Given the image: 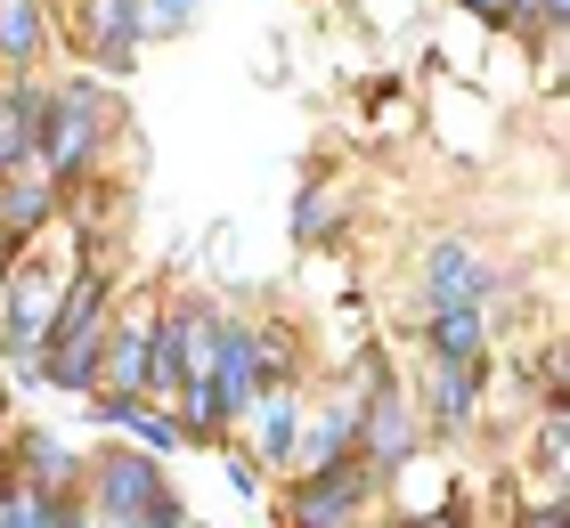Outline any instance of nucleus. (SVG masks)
Segmentation results:
<instances>
[{"instance_id":"nucleus-1","label":"nucleus","mask_w":570,"mask_h":528,"mask_svg":"<svg viewBox=\"0 0 570 528\" xmlns=\"http://www.w3.org/2000/svg\"><path fill=\"white\" fill-rule=\"evenodd\" d=\"M107 82H58V90H33V171L41 179H82L107 147Z\"/></svg>"},{"instance_id":"nucleus-7","label":"nucleus","mask_w":570,"mask_h":528,"mask_svg":"<svg viewBox=\"0 0 570 528\" xmlns=\"http://www.w3.org/2000/svg\"><path fill=\"white\" fill-rule=\"evenodd\" d=\"M73 41L107 82H122L139 66V0H73Z\"/></svg>"},{"instance_id":"nucleus-10","label":"nucleus","mask_w":570,"mask_h":528,"mask_svg":"<svg viewBox=\"0 0 570 528\" xmlns=\"http://www.w3.org/2000/svg\"><path fill=\"white\" fill-rule=\"evenodd\" d=\"M147 341H155V317H107V341H98V390L147 399Z\"/></svg>"},{"instance_id":"nucleus-8","label":"nucleus","mask_w":570,"mask_h":528,"mask_svg":"<svg viewBox=\"0 0 570 528\" xmlns=\"http://www.w3.org/2000/svg\"><path fill=\"white\" fill-rule=\"evenodd\" d=\"M498 293H505V277L481 269L473 245H456V236L424 245V301L432 309H481V301H498Z\"/></svg>"},{"instance_id":"nucleus-13","label":"nucleus","mask_w":570,"mask_h":528,"mask_svg":"<svg viewBox=\"0 0 570 528\" xmlns=\"http://www.w3.org/2000/svg\"><path fill=\"white\" fill-rule=\"evenodd\" d=\"M33 163V82H0V179Z\"/></svg>"},{"instance_id":"nucleus-5","label":"nucleus","mask_w":570,"mask_h":528,"mask_svg":"<svg viewBox=\"0 0 570 528\" xmlns=\"http://www.w3.org/2000/svg\"><path fill=\"white\" fill-rule=\"evenodd\" d=\"M375 480H383V471L358 464V456L326 464V471H302L294 496H285V528H343V520H358L367 496H375Z\"/></svg>"},{"instance_id":"nucleus-12","label":"nucleus","mask_w":570,"mask_h":528,"mask_svg":"<svg viewBox=\"0 0 570 528\" xmlns=\"http://www.w3.org/2000/svg\"><path fill=\"white\" fill-rule=\"evenodd\" d=\"M17 480L41 488V496H73L82 488V456H73L66 439H49V431H24L17 439Z\"/></svg>"},{"instance_id":"nucleus-18","label":"nucleus","mask_w":570,"mask_h":528,"mask_svg":"<svg viewBox=\"0 0 570 528\" xmlns=\"http://www.w3.org/2000/svg\"><path fill=\"white\" fill-rule=\"evenodd\" d=\"M334 228V196L326 188H302L294 196V245H309V236H326Z\"/></svg>"},{"instance_id":"nucleus-2","label":"nucleus","mask_w":570,"mask_h":528,"mask_svg":"<svg viewBox=\"0 0 570 528\" xmlns=\"http://www.w3.org/2000/svg\"><path fill=\"white\" fill-rule=\"evenodd\" d=\"M66 277H73V260L58 245L17 252V269H9V293H0V350H9L24 375H33V358L49 341V317H58V301H66Z\"/></svg>"},{"instance_id":"nucleus-23","label":"nucleus","mask_w":570,"mask_h":528,"mask_svg":"<svg viewBox=\"0 0 570 528\" xmlns=\"http://www.w3.org/2000/svg\"><path fill=\"white\" fill-rule=\"evenodd\" d=\"M456 9H473L481 24H513V33H522V0H456Z\"/></svg>"},{"instance_id":"nucleus-6","label":"nucleus","mask_w":570,"mask_h":528,"mask_svg":"<svg viewBox=\"0 0 570 528\" xmlns=\"http://www.w3.org/2000/svg\"><path fill=\"white\" fill-rule=\"evenodd\" d=\"M416 447H424V415H416V399L383 382L375 399H367V415H358V447H351V456L375 464V471H400V464H416Z\"/></svg>"},{"instance_id":"nucleus-16","label":"nucleus","mask_w":570,"mask_h":528,"mask_svg":"<svg viewBox=\"0 0 570 528\" xmlns=\"http://www.w3.org/2000/svg\"><path fill=\"white\" fill-rule=\"evenodd\" d=\"M253 415H262V464H294L302 399H294V390H262V399H253Z\"/></svg>"},{"instance_id":"nucleus-22","label":"nucleus","mask_w":570,"mask_h":528,"mask_svg":"<svg viewBox=\"0 0 570 528\" xmlns=\"http://www.w3.org/2000/svg\"><path fill=\"white\" fill-rule=\"evenodd\" d=\"M522 24H538V33H562V24H570V0H522Z\"/></svg>"},{"instance_id":"nucleus-17","label":"nucleus","mask_w":570,"mask_h":528,"mask_svg":"<svg viewBox=\"0 0 570 528\" xmlns=\"http://www.w3.org/2000/svg\"><path fill=\"white\" fill-rule=\"evenodd\" d=\"M196 24V0H139V41H171Z\"/></svg>"},{"instance_id":"nucleus-9","label":"nucleus","mask_w":570,"mask_h":528,"mask_svg":"<svg viewBox=\"0 0 570 528\" xmlns=\"http://www.w3.org/2000/svg\"><path fill=\"white\" fill-rule=\"evenodd\" d=\"M416 415L432 422V431H464V422L481 415V358H424Z\"/></svg>"},{"instance_id":"nucleus-11","label":"nucleus","mask_w":570,"mask_h":528,"mask_svg":"<svg viewBox=\"0 0 570 528\" xmlns=\"http://www.w3.org/2000/svg\"><path fill=\"white\" fill-rule=\"evenodd\" d=\"M49 203H58V179H41L33 163H24L17 179H0V236L24 252V245L49 228Z\"/></svg>"},{"instance_id":"nucleus-24","label":"nucleus","mask_w":570,"mask_h":528,"mask_svg":"<svg viewBox=\"0 0 570 528\" xmlns=\"http://www.w3.org/2000/svg\"><path fill=\"white\" fill-rule=\"evenodd\" d=\"M513 528H570V505L554 496V505H530V512H513Z\"/></svg>"},{"instance_id":"nucleus-25","label":"nucleus","mask_w":570,"mask_h":528,"mask_svg":"<svg viewBox=\"0 0 570 528\" xmlns=\"http://www.w3.org/2000/svg\"><path fill=\"white\" fill-rule=\"evenodd\" d=\"M9 269H17V245L0 236V293H9Z\"/></svg>"},{"instance_id":"nucleus-14","label":"nucleus","mask_w":570,"mask_h":528,"mask_svg":"<svg viewBox=\"0 0 570 528\" xmlns=\"http://www.w3.org/2000/svg\"><path fill=\"white\" fill-rule=\"evenodd\" d=\"M424 350L432 358H481L489 350V317L481 309H432L424 317Z\"/></svg>"},{"instance_id":"nucleus-27","label":"nucleus","mask_w":570,"mask_h":528,"mask_svg":"<svg viewBox=\"0 0 570 528\" xmlns=\"http://www.w3.org/2000/svg\"><path fill=\"white\" fill-rule=\"evenodd\" d=\"M188 528H204V520H188Z\"/></svg>"},{"instance_id":"nucleus-4","label":"nucleus","mask_w":570,"mask_h":528,"mask_svg":"<svg viewBox=\"0 0 570 528\" xmlns=\"http://www.w3.org/2000/svg\"><path fill=\"white\" fill-rule=\"evenodd\" d=\"M213 333H220V317L204 301H179V309L155 317V341H147V390H155V399H179L188 382H204Z\"/></svg>"},{"instance_id":"nucleus-20","label":"nucleus","mask_w":570,"mask_h":528,"mask_svg":"<svg viewBox=\"0 0 570 528\" xmlns=\"http://www.w3.org/2000/svg\"><path fill=\"white\" fill-rule=\"evenodd\" d=\"M131 528H188V505H179V488H164V496H155V505H147Z\"/></svg>"},{"instance_id":"nucleus-26","label":"nucleus","mask_w":570,"mask_h":528,"mask_svg":"<svg viewBox=\"0 0 570 528\" xmlns=\"http://www.w3.org/2000/svg\"><path fill=\"white\" fill-rule=\"evenodd\" d=\"M343 528H375V520H343ZM383 528H400V520H383Z\"/></svg>"},{"instance_id":"nucleus-21","label":"nucleus","mask_w":570,"mask_h":528,"mask_svg":"<svg viewBox=\"0 0 570 528\" xmlns=\"http://www.w3.org/2000/svg\"><path fill=\"white\" fill-rule=\"evenodd\" d=\"M228 488H237V496H253V488H262V456H245V447H228Z\"/></svg>"},{"instance_id":"nucleus-19","label":"nucleus","mask_w":570,"mask_h":528,"mask_svg":"<svg viewBox=\"0 0 570 528\" xmlns=\"http://www.w3.org/2000/svg\"><path fill=\"white\" fill-rule=\"evenodd\" d=\"M33 528H98V520H90V505H82V496H49Z\"/></svg>"},{"instance_id":"nucleus-15","label":"nucleus","mask_w":570,"mask_h":528,"mask_svg":"<svg viewBox=\"0 0 570 528\" xmlns=\"http://www.w3.org/2000/svg\"><path fill=\"white\" fill-rule=\"evenodd\" d=\"M41 41H49L41 0H0V66H33Z\"/></svg>"},{"instance_id":"nucleus-3","label":"nucleus","mask_w":570,"mask_h":528,"mask_svg":"<svg viewBox=\"0 0 570 528\" xmlns=\"http://www.w3.org/2000/svg\"><path fill=\"white\" fill-rule=\"evenodd\" d=\"M171 480H164V456H147V447H115V456H90L82 464V505H90V520L98 528H131L155 496H164Z\"/></svg>"}]
</instances>
